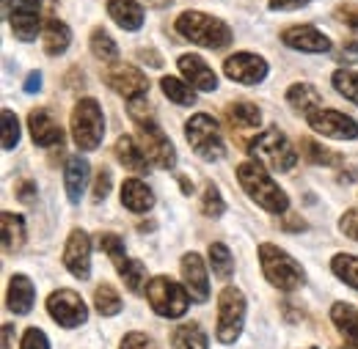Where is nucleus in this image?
<instances>
[{
	"mask_svg": "<svg viewBox=\"0 0 358 349\" xmlns=\"http://www.w3.org/2000/svg\"><path fill=\"white\" fill-rule=\"evenodd\" d=\"M138 143H141L146 160H149L155 168H163V171L177 168V149H174V143L169 140V135L157 127V121L138 124Z\"/></svg>",
	"mask_w": 358,
	"mask_h": 349,
	"instance_id": "1a4fd4ad",
	"label": "nucleus"
},
{
	"mask_svg": "<svg viewBox=\"0 0 358 349\" xmlns=\"http://www.w3.org/2000/svg\"><path fill=\"white\" fill-rule=\"evenodd\" d=\"M226 116H229V121H231L237 130H257V127L262 124V113H259V107L251 105V102H231V105L226 107Z\"/></svg>",
	"mask_w": 358,
	"mask_h": 349,
	"instance_id": "c756f323",
	"label": "nucleus"
},
{
	"mask_svg": "<svg viewBox=\"0 0 358 349\" xmlns=\"http://www.w3.org/2000/svg\"><path fill=\"white\" fill-rule=\"evenodd\" d=\"M259 267H262V275L268 278L270 286H275L281 292H295L306 283L303 267L295 262L284 248H278L273 242L259 245Z\"/></svg>",
	"mask_w": 358,
	"mask_h": 349,
	"instance_id": "7ed1b4c3",
	"label": "nucleus"
},
{
	"mask_svg": "<svg viewBox=\"0 0 358 349\" xmlns=\"http://www.w3.org/2000/svg\"><path fill=\"white\" fill-rule=\"evenodd\" d=\"M14 190H17V198H20L22 204H34V201H36V198H34V195H36V181L22 179V181H17Z\"/></svg>",
	"mask_w": 358,
	"mask_h": 349,
	"instance_id": "de8ad7c7",
	"label": "nucleus"
},
{
	"mask_svg": "<svg viewBox=\"0 0 358 349\" xmlns=\"http://www.w3.org/2000/svg\"><path fill=\"white\" fill-rule=\"evenodd\" d=\"M89 44L94 58H99L102 64H119V44L113 42V36L105 28H94Z\"/></svg>",
	"mask_w": 358,
	"mask_h": 349,
	"instance_id": "2f4dec72",
	"label": "nucleus"
},
{
	"mask_svg": "<svg viewBox=\"0 0 358 349\" xmlns=\"http://www.w3.org/2000/svg\"><path fill=\"white\" fill-rule=\"evenodd\" d=\"M116 272L119 278L124 281V286L133 292V295H141L143 292V283H146V267L138 259H124V262L116 264Z\"/></svg>",
	"mask_w": 358,
	"mask_h": 349,
	"instance_id": "72a5a7b5",
	"label": "nucleus"
},
{
	"mask_svg": "<svg viewBox=\"0 0 358 349\" xmlns=\"http://www.w3.org/2000/svg\"><path fill=\"white\" fill-rule=\"evenodd\" d=\"M177 64H179L182 77L196 88V91H215V88H218V75L213 72V66H210L201 55L185 52V55H179Z\"/></svg>",
	"mask_w": 358,
	"mask_h": 349,
	"instance_id": "6ab92c4d",
	"label": "nucleus"
},
{
	"mask_svg": "<svg viewBox=\"0 0 358 349\" xmlns=\"http://www.w3.org/2000/svg\"><path fill=\"white\" fill-rule=\"evenodd\" d=\"M160 88H163L166 99H171L174 105L190 107V105L196 102V88L190 86L187 80H179V77H163V80H160Z\"/></svg>",
	"mask_w": 358,
	"mask_h": 349,
	"instance_id": "473e14b6",
	"label": "nucleus"
},
{
	"mask_svg": "<svg viewBox=\"0 0 358 349\" xmlns=\"http://www.w3.org/2000/svg\"><path fill=\"white\" fill-rule=\"evenodd\" d=\"M3 349H11V325H3Z\"/></svg>",
	"mask_w": 358,
	"mask_h": 349,
	"instance_id": "6e6d98bb",
	"label": "nucleus"
},
{
	"mask_svg": "<svg viewBox=\"0 0 358 349\" xmlns=\"http://www.w3.org/2000/svg\"><path fill=\"white\" fill-rule=\"evenodd\" d=\"M69 124H72V138H75V146L80 151H94L99 149L102 138H105V116H102V107L96 99H80L75 107H72V116H69Z\"/></svg>",
	"mask_w": 358,
	"mask_h": 349,
	"instance_id": "39448f33",
	"label": "nucleus"
},
{
	"mask_svg": "<svg viewBox=\"0 0 358 349\" xmlns=\"http://www.w3.org/2000/svg\"><path fill=\"white\" fill-rule=\"evenodd\" d=\"M105 83L113 88L119 96H124L127 102L146 96L149 91V80L141 69H135L130 64H110L105 72Z\"/></svg>",
	"mask_w": 358,
	"mask_h": 349,
	"instance_id": "4468645a",
	"label": "nucleus"
},
{
	"mask_svg": "<svg viewBox=\"0 0 358 349\" xmlns=\"http://www.w3.org/2000/svg\"><path fill=\"white\" fill-rule=\"evenodd\" d=\"M331 322L345 336L348 344L358 347V308L353 303H334L331 306Z\"/></svg>",
	"mask_w": 358,
	"mask_h": 349,
	"instance_id": "bb28decb",
	"label": "nucleus"
},
{
	"mask_svg": "<svg viewBox=\"0 0 358 349\" xmlns=\"http://www.w3.org/2000/svg\"><path fill=\"white\" fill-rule=\"evenodd\" d=\"M64 267L69 269L72 278L78 281H89L91 275V237L83 228H75L66 237L64 245Z\"/></svg>",
	"mask_w": 358,
	"mask_h": 349,
	"instance_id": "2eb2a0df",
	"label": "nucleus"
},
{
	"mask_svg": "<svg viewBox=\"0 0 358 349\" xmlns=\"http://www.w3.org/2000/svg\"><path fill=\"white\" fill-rule=\"evenodd\" d=\"M89 174L91 165L86 157L80 154H72L66 157V165H64V187H66V198L69 204H80L86 187H89Z\"/></svg>",
	"mask_w": 358,
	"mask_h": 349,
	"instance_id": "412c9836",
	"label": "nucleus"
},
{
	"mask_svg": "<svg viewBox=\"0 0 358 349\" xmlns=\"http://www.w3.org/2000/svg\"><path fill=\"white\" fill-rule=\"evenodd\" d=\"M281 228L284 231H306V220H301L298 215H289V218L281 220Z\"/></svg>",
	"mask_w": 358,
	"mask_h": 349,
	"instance_id": "603ef678",
	"label": "nucleus"
},
{
	"mask_svg": "<svg viewBox=\"0 0 358 349\" xmlns=\"http://www.w3.org/2000/svg\"><path fill=\"white\" fill-rule=\"evenodd\" d=\"M207 256H210V267H213V272H215L221 281H229V278H231V272H234L231 251L226 248L224 242H213V245H210V251H207Z\"/></svg>",
	"mask_w": 358,
	"mask_h": 349,
	"instance_id": "c9c22d12",
	"label": "nucleus"
},
{
	"mask_svg": "<svg viewBox=\"0 0 358 349\" xmlns=\"http://www.w3.org/2000/svg\"><path fill=\"white\" fill-rule=\"evenodd\" d=\"M146 300H149L152 311L163 319H179V316H185V311L190 306L187 289L169 275H155L146 283Z\"/></svg>",
	"mask_w": 358,
	"mask_h": 349,
	"instance_id": "423d86ee",
	"label": "nucleus"
},
{
	"mask_svg": "<svg viewBox=\"0 0 358 349\" xmlns=\"http://www.w3.org/2000/svg\"><path fill=\"white\" fill-rule=\"evenodd\" d=\"M336 20L345 22L348 28L358 31V6H339L336 8Z\"/></svg>",
	"mask_w": 358,
	"mask_h": 349,
	"instance_id": "09e8293b",
	"label": "nucleus"
},
{
	"mask_svg": "<svg viewBox=\"0 0 358 349\" xmlns=\"http://www.w3.org/2000/svg\"><path fill=\"white\" fill-rule=\"evenodd\" d=\"M113 151H116V160L130 171V174H146L149 171V160L141 149V143L135 140L133 135H119L116 143H113Z\"/></svg>",
	"mask_w": 358,
	"mask_h": 349,
	"instance_id": "4be33fe9",
	"label": "nucleus"
},
{
	"mask_svg": "<svg viewBox=\"0 0 358 349\" xmlns=\"http://www.w3.org/2000/svg\"><path fill=\"white\" fill-rule=\"evenodd\" d=\"M119 198H122V207L135 212V215H143V212H149V209L155 207V193H152L149 184L141 181V179H124Z\"/></svg>",
	"mask_w": 358,
	"mask_h": 349,
	"instance_id": "5701e85b",
	"label": "nucleus"
},
{
	"mask_svg": "<svg viewBox=\"0 0 358 349\" xmlns=\"http://www.w3.org/2000/svg\"><path fill=\"white\" fill-rule=\"evenodd\" d=\"M182 281H185V289H187L190 300H196V303H207L210 300L207 262L199 253H185L182 256Z\"/></svg>",
	"mask_w": 358,
	"mask_h": 349,
	"instance_id": "dca6fc26",
	"label": "nucleus"
},
{
	"mask_svg": "<svg viewBox=\"0 0 358 349\" xmlns=\"http://www.w3.org/2000/svg\"><path fill=\"white\" fill-rule=\"evenodd\" d=\"M36 303V286L31 283L28 275L17 272L8 278V292H6V308L17 316H25L31 313V308Z\"/></svg>",
	"mask_w": 358,
	"mask_h": 349,
	"instance_id": "aec40b11",
	"label": "nucleus"
},
{
	"mask_svg": "<svg viewBox=\"0 0 358 349\" xmlns=\"http://www.w3.org/2000/svg\"><path fill=\"white\" fill-rule=\"evenodd\" d=\"M110 184H113V176H110V171H108V168H99V171H96V179H94V201H96V204L108 198Z\"/></svg>",
	"mask_w": 358,
	"mask_h": 349,
	"instance_id": "79ce46f5",
	"label": "nucleus"
},
{
	"mask_svg": "<svg viewBox=\"0 0 358 349\" xmlns=\"http://www.w3.org/2000/svg\"><path fill=\"white\" fill-rule=\"evenodd\" d=\"M306 349H317V347H306Z\"/></svg>",
	"mask_w": 358,
	"mask_h": 349,
	"instance_id": "bf43d9fd",
	"label": "nucleus"
},
{
	"mask_svg": "<svg viewBox=\"0 0 358 349\" xmlns=\"http://www.w3.org/2000/svg\"><path fill=\"white\" fill-rule=\"evenodd\" d=\"M42 88V72H31L28 77H25V91L28 94H36Z\"/></svg>",
	"mask_w": 358,
	"mask_h": 349,
	"instance_id": "5fc2aeb1",
	"label": "nucleus"
},
{
	"mask_svg": "<svg viewBox=\"0 0 358 349\" xmlns=\"http://www.w3.org/2000/svg\"><path fill=\"white\" fill-rule=\"evenodd\" d=\"M122 349H155V341L146 336V333H127L124 339H122Z\"/></svg>",
	"mask_w": 358,
	"mask_h": 349,
	"instance_id": "49530a36",
	"label": "nucleus"
},
{
	"mask_svg": "<svg viewBox=\"0 0 358 349\" xmlns=\"http://www.w3.org/2000/svg\"><path fill=\"white\" fill-rule=\"evenodd\" d=\"M301 154L312 163V165H322V168H336L342 165V154H336L334 149H325L322 143H317L312 138L301 140Z\"/></svg>",
	"mask_w": 358,
	"mask_h": 349,
	"instance_id": "7c9ffc66",
	"label": "nucleus"
},
{
	"mask_svg": "<svg viewBox=\"0 0 358 349\" xmlns=\"http://www.w3.org/2000/svg\"><path fill=\"white\" fill-rule=\"evenodd\" d=\"M20 349H50V341H47V336L39 327H28V330L22 333Z\"/></svg>",
	"mask_w": 358,
	"mask_h": 349,
	"instance_id": "37998d69",
	"label": "nucleus"
},
{
	"mask_svg": "<svg viewBox=\"0 0 358 349\" xmlns=\"http://www.w3.org/2000/svg\"><path fill=\"white\" fill-rule=\"evenodd\" d=\"M345 349H358V347H353V344H348V347H345Z\"/></svg>",
	"mask_w": 358,
	"mask_h": 349,
	"instance_id": "13d9d810",
	"label": "nucleus"
},
{
	"mask_svg": "<svg viewBox=\"0 0 358 349\" xmlns=\"http://www.w3.org/2000/svg\"><path fill=\"white\" fill-rule=\"evenodd\" d=\"M0 119H3V149L11 151V149L20 143V119L14 116L11 107H3Z\"/></svg>",
	"mask_w": 358,
	"mask_h": 349,
	"instance_id": "a19ab883",
	"label": "nucleus"
},
{
	"mask_svg": "<svg viewBox=\"0 0 358 349\" xmlns=\"http://www.w3.org/2000/svg\"><path fill=\"white\" fill-rule=\"evenodd\" d=\"M237 181L245 190V195L262 207L270 215H284L289 209V198L287 193L275 184V179L265 171V165H259L257 160H245L237 165Z\"/></svg>",
	"mask_w": 358,
	"mask_h": 349,
	"instance_id": "f257e3e1",
	"label": "nucleus"
},
{
	"mask_svg": "<svg viewBox=\"0 0 358 349\" xmlns=\"http://www.w3.org/2000/svg\"><path fill=\"white\" fill-rule=\"evenodd\" d=\"M45 3L47 0H8V25L20 42H34L42 34Z\"/></svg>",
	"mask_w": 358,
	"mask_h": 349,
	"instance_id": "9d476101",
	"label": "nucleus"
},
{
	"mask_svg": "<svg viewBox=\"0 0 358 349\" xmlns=\"http://www.w3.org/2000/svg\"><path fill=\"white\" fill-rule=\"evenodd\" d=\"M42 44H45V52L50 58L64 55V52L69 50V44H72V31H69V25L61 22V20H55V17H50L45 22V28H42Z\"/></svg>",
	"mask_w": 358,
	"mask_h": 349,
	"instance_id": "393cba45",
	"label": "nucleus"
},
{
	"mask_svg": "<svg viewBox=\"0 0 358 349\" xmlns=\"http://www.w3.org/2000/svg\"><path fill=\"white\" fill-rule=\"evenodd\" d=\"M130 119H133L135 124H146V121H155V116H152V110H149V102H146L143 96L130 102Z\"/></svg>",
	"mask_w": 358,
	"mask_h": 349,
	"instance_id": "c03bdc74",
	"label": "nucleus"
},
{
	"mask_svg": "<svg viewBox=\"0 0 358 349\" xmlns=\"http://www.w3.org/2000/svg\"><path fill=\"white\" fill-rule=\"evenodd\" d=\"M138 58H141V61H149V66H155V69L163 66V58H160L155 50H138Z\"/></svg>",
	"mask_w": 358,
	"mask_h": 349,
	"instance_id": "864d4df0",
	"label": "nucleus"
},
{
	"mask_svg": "<svg viewBox=\"0 0 358 349\" xmlns=\"http://www.w3.org/2000/svg\"><path fill=\"white\" fill-rule=\"evenodd\" d=\"M96 248H99L102 253H108V259H110L113 264H119L127 259L124 239H122L119 234H113V231H102V234H96Z\"/></svg>",
	"mask_w": 358,
	"mask_h": 349,
	"instance_id": "58836bf2",
	"label": "nucleus"
},
{
	"mask_svg": "<svg viewBox=\"0 0 358 349\" xmlns=\"http://www.w3.org/2000/svg\"><path fill=\"white\" fill-rule=\"evenodd\" d=\"M0 225H3V253H17L25 245V220L20 215L3 212Z\"/></svg>",
	"mask_w": 358,
	"mask_h": 349,
	"instance_id": "cd10ccee",
	"label": "nucleus"
},
{
	"mask_svg": "<svg viewBox=\"0 0 358 349\" xmlns=\"http://www.w3.org/2000/svg\"><path fill=\"white\" fill-rule=\"evenodd\" d=\"M179 184H182V190H185V195H190V193H193V184H190L187 179H179Z\"/></svg>",
	"mask_w": 358,
	"mask_h": 349,
	"instance_id": "4d7b16f0",
	"label": "nucleus"
},
{
	"mask_svg": "<svg viewBox=\"0 0 358 349\" xmlns=\"http://www.w3.org/2000/svg\"><path fill=\"white\" fill-rule=\"evenodd\" d=\"M251 157L265 165L275 174H287L298 165V151L292 149L289 138L284 132H278V127H270V130L259 132L254 140H251Z\"/></svg>",
	"mask_w": 358,
	"mask_h": 349,
	"instance_id": "20e7f679",
	"label": "nucleus"
},
{
	"mask_svg": "<svg viewBox=\"0 0 358 349\" xmlns=\"http://www.w3.org/2000/svg\"><path fill=\"white\" fill-rule=\"evenodd\" d=\"M177 34L190 44H199L204 50H224L231 44V28L224 20L204 14V11H182L174 22Z\"/></svg>",
	"mask_w": 358,
	"mask_h": 349,
	"instance_id": "f03ea898",
	"label": "nucleus"
},
{
	"mask_svg": "<svg viewBox=\"0 0 358 349\" xmlns=\"http://www.w3.org/2000/svg\"><path fill=\"white\" fill-rule=\"evenodd\" d=\"M224 75L240 86H259L268 77V61L254 52H234L224 61Z\"/></svg>",
	"mask_w": 358,
	"mask_h": 349,
	"instance_id": "ddd939ff",
	"label": "nucleus"
},
{
	"mask_svg": "<svg viewBox=\"0 0 358 349\" xmlns=\"http://www.w3.org/2000/svg\"><path fill=\"white\" fill-rule=\"evenodd\" d=\"M185 138L201 160H221L224 157V135H221L213 116L193 113L185 124Z\"/></svg>",
	"mask_w": 358,
	"mask_h": 349,
	"instance_id": "6e6552de",
	"label": "nucleus"
},
{
	"mask_svg": "<svg viewBox=\"0 0 358 349\" xmlns=\"http://www.w3.org/2000/svg\"><path fill=\"white\" fill-rule=\"evenodd\" d=\"M339 231L348 237V239H356L358 242V209H348L342 220H339Z\"/></svg>",
	"mask_w": 358,
	"mask_h": 349,
	"instance_id": "a18cd8bd",
	"label": "nucleus"
},
{
	"mask_svg": "<svg viewBox=\"0 0 358 349\" xmlns=\"http://www.w3.org/2000/svg\"><path fill=\"white\" fill-rule=\"evenodd\" d=\"M331 83H334V88H336L345 99H350V102L358 105V72H353V69H336V72L331 75Z\"/></svg>",
	"mask_w": 358,
	"mask_h": 349,
	"instance_id": "ea45409f",
	"label": "nucleus"
},
{
	"mask_svg": "<svg viewBox=\"0 0 358 349\" xmlns=\"http://www.w3.org/2000/svg\"><path fill=\"white\" fill-rule=\"evenodd\" d=\"M171 349H207V333L199 322H187L171 330Z\"/></svg>",
	"mask_w": 358,
	"mask_h": 349,
	"instance_id": "c85d7f7f",
	"label": "nucleus"
},
{
	"mask_svg": "<svg viewBox=\"0 0 358 349\" xmlns=\"http://www.w3.org/2000/svg\"><path fill=\"white\" fill-rule=\"evenodd\" d=\"M287 105L309 119L312 113H317L322 107V94L312 83H292L287 91Z\"/></svg>",
	"mask_w": 358,
	"mask_h": 349,
	"instance_id": "a878e982",
	"label": "nucleus"
},
{
	"mask_svg": "<svg viewBox=\"0 0 358 349\" xmlns=\"http://www.w3.org/2000/svg\"><path fill=\"white\" fill-rule=\"evenodd\" d=\"M47 313L55 325L66 327V330H75L80 325H86L89 319V306L83 303V297L72 289H55L50 297H47Z\"/></svg>",
	"mask_w": 358,
	"mask_h": 349,
	"instance_id": "9b49d317",
	"label": "nucleus"
},
{
	"mask_svg": "<svg viewBox=\"0 0 358 349\" xmlns=\"http://www.w3.org/2000/svg\"><path fill=\"white\" fill-rule=\"evenodd\" d=\"M309 127L322 138H334V140H356L358 138V121L353 116L342 113V110H331V107H320L312 113Z\"/></svg>",
	"mask_w": 358,
	"mask_h": 349,
	"instance_id": "f8f14e48",
	"label": "nucleus"
},
{
	"mask_svg": "<svg viewBox=\"0 0 358 349\" xmlns=\"http://www.w3.org/2000/svg\"><path fill=\"white\" fill-rule=\"evenodd\" d=\"M312 0H268L270 11H298L303 6H309Z\"/></svg>",
	"mask_w": 358,
	"mask_h": 349,
	"instance_id": "8fccbe9b",
	"label": "nucleus"
},
{
	"mask_svg": "<svg viewBox=\"0 0 358 349\" xmlns=\"http://www.w3.org/2000/svg\"><path fill=\"white\" fill-rule=\"evenodd\" d=\"M108 14L122 31H141L143 28V8L138 0H108Z\"/></svg>",
	"mask_w": 358,
	"mask_h": 349,
	"instance_id": "b1692460",
	"label": "nucleus"
},
{
	"mask_svg": "<svg viewBox=\"0 0 358 349\" xmlns=\"http://www.w3.org/2000/svg\"><path fill=\"white\" fill-rule=\"evenodd\" d=\"M281 42L287 44L289 50H298V52H312V55H320V52H328L331 50V39L317 31L314 25H292V28H284L281 31Z\"/></svg>",
	"mask_w": 358,
	"mask_h": 349,
	"instance_id": "f3484780",
	"label": "nucleus"
},
{
	"mask_svg": "<svg viewBox=\"0 0 358 349\" xmlns=\"http://www.w3.org/2000/svg\"><path fill=\"white\" fill-rule=\"evenodd\" d=\"M245 295L237 286H224V292L218 295V322H215V336L221 344H234L243 333L245 325Z\"/></svg>",
	"mask_w": 358,
	"mask_h": 349,
	"instance_id": "0eeeda50",
	"label": "nucleus"
},
{
	"mask_svg": "<svg viewBox=\"0 0 358 349\" xmlns=\"http://www.w3.org/2000/svg\"><path fill=\"white\" fill-rule=\"evenodd\" d=\"M339 61H342V64H356L358 61V42L356 39L345 44V50L339 52Z\"/></svg>",
	"mask_w": 358,
	"mask_h": 349,
	"instance_id": "3c124183",
	"label": "nucleus"
},
{
	"mask_svg": "<svg viewBox=\"0 0 358 349\" xmlns=\"http://www.w3.org/2000/svg\"><path fill=\"white\" fill-rule=\"evenodd\" d=\"M331 269H334V275L342 283H348L350 289L358 292V256H353V253H336L334 262H331Z\"/></svg>",
	"mask_w": 358,
	"mask_h": 349,
	"instance_id": "f704fd0d",
	"label": "nucleus"
},
{
	"mask_svg": "<svg viewBox=\"0 0 358 349\" xmlns=\"http://www.w3.org/2000/svg\"><path fill=\"white\" fill-rule=\"evenodd\" d=\"M28 130H31V140L42 149H52L64 143V130L61 124L52 119V113L45 107H36L28 113Z\"/></svg>",
	"mask_w": 358,
	"mask_h": 349,
	"instance_id": "a211bd4d",
	"label": "nucleus"
},
{
	"mask_svg": "<svg viewBox=\"0 0 358 349\" xmlns=\"http://www.w3.org/2000/svg\"><path fill=\"white\" fill-rule=\"evenodd\" d=\"M94 306L102 316H116L122 311V297L110 283H102L94 289Z\"/></svg>",
	"mask_w": 358,
	"mask_h": 349,
	"instance_id": "e433bc0d",
	"label": "nucleus"
},
{
	"mask_svg": "<svg viewBox=\"0 0 358 349\" xmlns=\"http://www.w3.org/2000/svg\"><path fill=\"white\" fill-rule=\"evenodd\" d=\"M201 212L207 218H224L226 212V201L218 190L215 181H204V193H201Z\"/></svg>",
	"mask_w": 358,
	"mask_h": 349,
	"instance_id": "4c0bfd02",
	"label": "nucleus"
}]
</instances>
